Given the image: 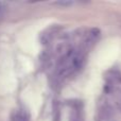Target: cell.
<instances>
[{"instance_id": "cell-1", "label": "cell", "mask_w": 121, "mask_h": 121, "mask_svg": "<svg viewBox=\"0 0 121 121\" xmlns=\"http://www.w3.org/2000/svg\"><path fill=\"white\" fill-rule=\"evenodd\" d=\"M12 121H28V117L22 113H17L14 115Z\"/></svg>"}, {"instance_id": "cell-2", "label": "cell", "mask_w": 121, "mask_h": 121, "mask_svg": "<svg viewBox=\"0 0 121 121\" xmlns=\"http://www.w3.org/2000/svg\"><path fill=\"white\" fill-rule=\"evenodd\" d=\"M57 4H60V5H71V4H72V2H70V1H68V2L63 1V2H57Z\"/></svg>"}]
</instances>
